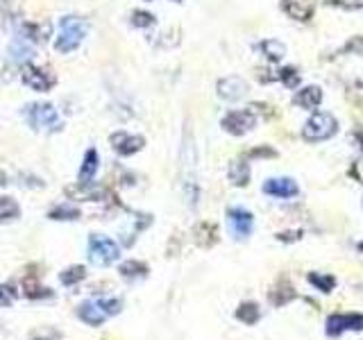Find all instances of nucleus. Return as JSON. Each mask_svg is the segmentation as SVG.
Here are the masks:
<instances>
[{
    "label": "nucleus",
    "instance_id": "obj_1",
    "mask_svg": "<svg viewBox=\"0 0 363 340\" xmlns=\"http://www.w3.org/2000/svg\"><path fill=\"white\" fill-rule=\"evenodd\" d=\"M182 184H184V195L191 207H198L200 198V186H198V152H195V141L191 136V130H184V143H182Z\"/></svg>",
    "mask_w": 363,
    "mask_h": 340
},
{
    "label": "nucleus",
    "instance_id": "obj_2",
    "mask_svg": "<svg viewBox=\"0 0 363 340\" xmlns=\"http://www.w3.org/2000/svg\"><path fill=\"white\" fill-rule=\"evenodd\" d=\"M87 36V23L77 16H64L59 21V34L54 41V50L61 54H68L77 50V45L84 41Z\"/></svg>",
    "mask_w": 363,
    "mask_h": 340
},
{
    "label": "nucleus",
    "instance_id": "obj_3",
    "mask_svg": "<svg viewBox=\"0 0 363 340\" xmlns=\"http://www.w3.org/2000/svg\"><path fill=\"white\" fill-rule=\"evenodd\" d=\"M339 132V121L329 112H316L302 127V139L306 143H320Z\"/></svg>",
    "mask_w": 363,
    "mask_h": 340
},
{
    "label": "nucleus",
    "instance_id": "obj_4",
    "mask_svg": "<svg viewBox=\"0 0 363 340\" xmlns=\"http://www.w3.org/2000/svg\"><path fill=\"white\" fill-rule=\"evenodd\" d=\"M25 121L36 132H57L61 130V118L57 109L48 103H32L25 107Z\"/></svg>",
    "mask_w": 363,
    "mask_h": 340
},
{
    "label": "nucleus",
    "instance_id": "obj_5",
    "mask_svg": "<svg viewBox=\"0 0 363 340\" xmlns=\"http://www.w3.org/2000/svg\"><path fill=\"white\" fill-rule=\"evenodd\" d=\"M118 256H121V247H118V243H114L112 238H107L103 234H94L89 238V261L94 265L107 268Z\"/></svg>",
    "mask_w": 363,
    "mask_h": 340
},
{
    "label": "nucleus",
    "instance_id": "obj_6",
    "mask_svg": "<svg viewBox=\"0 0 363 340\" xmlns=\"http://www.w3.org/2000/svg\"><path fill=\"white\" fill-rule=\"evenodd\" d=\"M225 216H227V229H230L234 241H245V238H250L252 229H254L252 211L243 209V207H230Z\"/></svg>",
    "mask_w": 363,
    "mask_h": 340
},
{
    "label": "nucleus",
    "instance_id": "obj_7",
    "mask_svg": "<svg viewBox=\"0 0 363 340\" xmlns=\"http://www.w3.org/2000/svg\"><path fill=\"white\" fill-rule=\"evenodd\" d=\"M348 332H363V313H332L325 320V334L339 338Z\"/></svg>",
    "mask_w": 363,
    "mask_h": 340
},
{
    "label": "nucleus",
    "instance_id": "obj_8",
    "mask_svg": "<svg viewBox=\"0 0 363 340\" xmlns=\"http://www.w3.org/2000/svg\"><path fill=\"white\" fill-rule=\"evenodd\" d=\"M257 125V116H254L250 109H234V112H227L221 121V127L232 136H243L254 130Z\"/></svg>",
    "mask_w": 363,
    "mask_h": 340
},
{
    "label": "nucleus",
    "instance_id": "obj_9",
    "mask_svg": "<svg viewBox=\"0 0 363 340\" xmlns=\"http://www.w3.org/2000/svg\"><path fill=\"white\" fill-rule=\"evenodd\" d=\"M261 191L266 193L270 198H277V200H290V198H297L299 195V186L295 179L290 177H270L263 182Z\"/></svg>",
    "mask_w": 363,
    "mask_h": 340
},
{
    "label": "nucleus",
    "instance_id": "obj_10",
    "mask_svg": "<svg viewBox=\"0 0 363 340\" xmlns=\"http://www.w3.org/2000/svg\"><path fill=\"white\" fill-rule=\"evenodd\" d=\"M248 82L239 75H230V77H223L218 80L216 84V94L221 100H227V103H236V100H241L248 96Z\"/></svg>",
    "mask_w": 363,
    "mask_h": 340
},
{
    "label": "nucleus",
    "instance_id": "obj_11",
    "mask_svg": "<svg viewBox=\"0 0 363 340\" xmlns=\"http://www.w3.org/2000/svg\"><path fill=\"white\" fill-rule=\"evenodd\" d=\"M109 143H112L116 154H121V157H132V154L143 150L145 139L139 134H130V132H114L109 136Z\"/></svg>",
    "mask_w": 363,
    "mask_h": 340
},
{
    "label": "nucleus",
    "instance_id": "obj_12",
    "mask_svg": "<svg viewBox=\"0 0 363 340\" xmlns=\"http://www.w3.org/2000/svg\"><path fill=\"white\" fill-rule=\"evenodd\" d=\"M21 80L25 87H30L34 91H50L52 84H54V77L50 75L48 71H43L39 66H32V64H25L23 66V73H21Z\"/></svg>",
    "mask_w": 363,
    "mask_h": 340
},
{
    "label": "nucleus",
    "instance_id": "obj_13",
    "mask_svg": "<svg viewBox=\"0 0 363 340\" xmlns=\"http://www.w3.org/2000/svg\"><path fill=\"white\" fill-rule=\"evenodd\" d=\"M293 300H297V293L295 288L290 286V281L288 277H279L275 283H272V288L268 290V302L275 309H281V306H286L290 304Z\"/></svg>",
    "mask_w": 363,
    "mask_h": 340
},
{
    "label": "nucleus",
    "instance_id": "obj_14",
    "mask_svg": "<svg viewBox=\"0 0 363 340\" xmlns=\"http://www.w3.org/2000/svg\"><path fill=\"white\" fill-rule=\"evenodd\" d=\"M318 0H281V7L284 12L293 18V21H311V16L316 12Z\"/></svg>",
    "mask_w": 363,
    "mask_h": 340
},
{
    "label": "nucleus",
    "instance_id": "obj_15",
    "mask_svg": "<svg viewBox=\"0 0 363 340\" xmlns=\"http://www.w3.org/2000/svg\"><path fill=\"white\" fill-rule=\"evenodd\" d=\"M323 103V89L316 87V84H309V87H302L293 96V105L295 107H302V109H309V112H313Z\"/></svg>",
    "mask_w": 363,
    "mask_h": 340
},
{
    "label": "nucleus",
    "instance_id": "obj_16",
    "mask_svg": "<svg viewBox=\"0 0 363 340\" xmlns=\"http://www.w3.org/2000/svg\"><path fill=\"white\" fill-rule=\"evenodd\" d=\"M193 241H195L198 247H205V250L214 247L218 243V225L209 223V220H202V223H198L193 227Z\"/></svg>",
    "mask_w": 363,
    "mask_h": 340
},
{
    "label": "nucleus",
    "instance_id": "obj_17",
    "mask_svg": "<svg viewBox=\"0 0 363 340\" xmlns=\"http://www.w3.org/2000/svg\"><path fill=\"white\" fill-rule=\"evenodd\" d=\"M227 179H230L232 186H248L250 184V163L243 159H234L230 161V166H227Z\"/></svg>",
    "mask_w": 363,
    "mask_h": 340
},
{
    "label": "nucleus",
    "instance_id": "obj_18",
    "mask_svg": "<svg viewBox=\"0 0 363 340\" xmlns=\"http://www.w3.org/2000/svg\"><path fill=\"white\" fill-rule=\"evenodd\" d=\"M77 318L82 320V323H87L89 327H100L105 323L107 313L100 309L98 300H96V302H84V304H80L77 306Z\"/></svg>",
    "mask_w": 363,
    "mask_h": 340
},
{
    "label": "nucleus",
    "instance_id": "obj_19",
    "mask_svg": "<svg viewBox=\"0 0 363 340\" xmlns=\"http://www.w3.org/2000/svg\"><path fill=\"white\" fill-rule=\"evenodd\" d=\"M98 166H100V154L96 148H89L84 152V159H82V166L77 172L80 184H91V179H94L96 172H98Z\"/></svg>",
    "mask_w": 363,
    "mask_h": 340
},
{
    "label": "nucleus",
    "instance_id": "obj_20",
    "mask_svg": "<svg viewBox=\"0 0 363 340\" xmlns=\"http://www.w3.org/2000/svg\"><path fill=\"white\" fill-rule=\"evenodd\" d=\"M23 295L30 300H41V297H50L52 293L41 286L39 272H25L23 274Z\"/></svg>",
    "mask_w": 363,
    "mask_h": 340
},
{
    "label": "nucleus",
    "instance_id": "obj_21",
    "mask_svg": "<svg viewBox=\"0 0 363 340\" xmlns=\"http://www.w3.org/2000/svg\"><path fill=\"white\" fill-rule=\"evenodd\" d=\"M261 316H263V311H261V306L257 304V302H241L239 309H236V320L243 323V325H248V327L257 325L261 320Z\"/></svg>",
    "mask_w": 363,
    "mask_h": 340
},
{
    "label": "nucleus",
    "instance_id": "obj_22",
    "mask_svg": "<svg viewBox=\"0 0 363 340\" xmlns=\"http://www.w3.org/2000/svg\"><path fill=\"white\" fill-rule=\"evenodd\" d=\"M118 272H121V277H123V279H127V281H136V279H143L145 274L150 272V268H148V265H145L143 261L132 259V261L121 263V268H118Z\"/></svg>",
    "mask_w": 363,
    "mask_h": 340
},
{
    "label": "nucleus",
    "instance_id": "obj_23",
    "mask_svg": "<svg viewBox=\"0 0 363 340\" xmlns=\"http://www.w3.org/2000/svg\"><path fill=\"white\" fill-rule=\"evenodd\" d=\"M306 281L311 283L316 290L325 293V295H329L336 288V277L334 274H325V272H309L306 274Z\"/></svg>",
    "mask_w": 363,
    "mask_h": 340
},
{
    "label": "nucleus",
    "instance_id": "obj_24",
    "mask_svg": "<svg viewBox=\"0 0 363 340\" xmlns=\"http://www.w3.org/2000/svg\"><path fill=\"white\" fill-rule=\"evenodd\" d=\"M257 48L263 52V57H266L268 61H279V59H284V54H286V45L281 41H277V39L261 41Z\"/></svg>",
    "mask_w": 363,
    "mask_h": 340
},
{
    "label": "nucleus",
    "instance_id": "obj_25",
    "mask_svg": "<svg viewBox=\"0 0 363 340\" xmlns=\"http://www.w3.org/2000/svg\"><path fill=\"white\" fill-rule=\"evenodd\" d=\"M80 216H82L80 209L73 202H61V205H57L48 214L50 220H80Z\"/></svg>",
    "mask_w": 363,
    "mask_h": 340
},
{
    "label": "nucleus",
    "instance_id": "obj_26",
    "mask_svg": "<svg viewBox=\"0 0 363 340\" xmlns=\"http://www.w3.org/2000/svg\"><path fill=\"white\" fill-rule=\"evenodd\" d=\"M9 52H12V59L23 64L32 57V48L27 45V39H23V36H18V39H14V43L9 45Z\"/></svg>",
    "mask_w": 363,
    "mask_h": 340
},
{
    "label": "nucleus",
    "instance_id": "obj_27",
    "mask_svg": "<svg viewBox=\"0 0 363 340\" xmlns=\"http://www.w3.org/2000/svg\"><path fill=\"white\" fill-rule=\"evenodd\" d=\"M84 277H87L84 265H71V268H66L59 274V281L64 283V286H75V283H80Z\"/></svg>",
    "mask_w": 363,
    "mask_h": 340
},
{
    "label": "nucleus",
    "instance_id": "obj_28",
    "mask_svg": "<svg viewBox=\"0 0 363 340\" xmlns=\"http://www.w3.org/2000/svg\"><path fill=\"white\" fill-rule=\"evenodd\" d=\"M277 80H279L284 87H288V89H297V87H299V80H302V75H299L295 66H284L281 71H277Z\"/></svg>",
    "mask_w": 363,
    "mask_h": 340
},
{
    "label": "nucleus",
    "instance_id": "obj_29",
    "mask_svg": "<svg viewBox=\"0 0 363 340\" xmlns=\"http://www.w3.org/2000/svg\"><path fill=\"white\" fill-rule=\"evenodd\" d=\"M21 214V207L14 198H0V220H14Z\"/></svg>",
    "mask_w": 363,
    "mask_h": 340
},
{
    "label": "nucleus",
    "instance_id": "obj_30",
    "mask_svg": "<svg viewBox=\"0 0 363 340\" xmlns=\"http://www.w3.org/2000/svg\"><path fill=\"white\" fill-rule=\"evenodd\" d=\"M245 159H275L277 157V150L275 148H270V145H257V148H252L243 154Z\"/></svg>",
    "mask_w": 363,
    "mask_h": 340
},
{
    "label": "nucleus",
    "instance_id": "obj_31",
    "mask_svg": "<svg viewBox=\"0 0 363 340\" xmlns=\"http://www.w3.org/2000/svg\"><path fill=\"white\" fill-rule=\"evenodd\" d=\"M16 297H18V293L9 286V283H0V309L12 306L16 302Z\"/></svg>",
    "mask_w": 363,
    "mask_h": 340
},
{
    "label": "nucleus",
    "instance_id": "obj_32",
    "mask_svg": "<svg viewBox=\"0 0 363 340\" xmlns=\"http://www.w3.org/2000/svg\"><path fill=\"white\" fill-rule=\"evenodd\" d=\"M98 304H100V309L105 311L107 316H118L121 313V309H123V302L121 300H114V297H107V300H98Z\"/></svg>",
    "mask_w": 363,
    "mask_h": 340
},
{
    "label": "nucleus",
    "instance_id": "obj_33",
    "mask_svg": "<svg viewBox=\"0 0 363 340\" xmlns=\"http://www.w3.org/2000/svg\"><path fill=\"white\" fill-rule=\"evenodd\" d=\"M152 23H154V16L150 12H143V9L132 12V25L134 27H150Z\"/></svg>",
    "mask_w": 363,
    "mask_h": 340
},
{
    "label": "nucleus",
    "instance_id": "obj_34",
    "mask_svg": "<svg viewBox=\"0 0 363 340\" xmlns=\"http://www.w3.org/2000/svg\"><path fill=\"white\" fill-rule=\"evenodd\" d=\"M339 52L341 54H363V36H352Z\"/></svg>",
    "mask_w": 363,
    "mask_h": 340
},
{
    "label": "nucleus",
    "instance_id": "obj_35",
    "mask_svg": "<svg viewBox=\"0 0 363 340\" xmlns=\"http://www.w3.org/2000/svg\"><path fill=\"white\" fill-rule=\"evenodd\" d=\"M275 238L279 243H297V241H302L304 238V232L302 229H288V232H277Z\"/></svg>",
    "mask_w": 363,
    "mask_h": 340
},
{
    "label": "nucleus",
    "instance_id": "obj_36",
    "mask_svg": "<svg viewBox=\"0 0 363 340\" xmlns=\"http://www.w3.org/2000/svg\"><path fill=\"white\" fill-rule=\"evenodd\" d=\"M327 5L341 7L345 12H357V9H363V0H327Z\"/></svg>",
    "mask_w": 363,
    "mask_h": 340
},
{
    "label": "nucleus",
    "instance_id": "obj_37",
    "mask_svg": "<svg viewBox=\"0 0 363 340\" xmlns=\"http://www.w3.org/2000/svg\"><path fill=\"white\" fill-rule=\"evenodd\" d=\"M248 109H250V112H252L254 116H257V114H261L263 118H275V116H277L275 107H272V105H266V103H252Z\"/></svg>",
    "mask_w": 363,
    "mask_h": 340
},
{
    "label": "nucleus",
    "instance_id": "obj_38",
    "mask_svg": "<svg viewBox=\"0 0 363 340\" xmlns=\"http://www.w3.org/2000/svg\"><path fill=\"white\" fill-rule=\"evenodd\" d=\"M61 336L57 332H52V329H41V332H36L32 336V340H59Z\"/></svg>",
    "mask_w": 363,
    "mask_h": 340
},
{
    "label": "nucleus",
    "instance_id": "obj_39",
    "mask_svg": "<svg viewBox=\"0 0 363 340\" xmlns=\"http://www.w3.org/2000/svg\"><path fill=\"white\" fill-rule=\"evenodd\" d=\"M352 139L357 141V145L363 150V130H354V132H352Z\"/></svg>",
    "mask_w": 363,
    "mask_h": 340
},
{
    "label": "nucleus",
    "instance_id": "obj_40",
    "mask_svg": "<svg viewBox=\"0 0 363 340\" xmlns=\"http://www.w3.org/2000/svg\"><path fill=\"white\" fill-rule=\"evenodd\" d=\"M357 250H359V252H363V241H361V243H357Z\"/></svg>",
    "mask_w": 363,
    "mask_h": 340
},
{
    "label": "nucleus",
    "instance_id": "obj_41",
    "mask_svg": "<svg viewBox=\"0 0 363 340\" xmlns=\"http://www.w3.org/2000/svg\"><path fill=\"white\" fill-rule=\"evenodd\" d=\"M175 3H182V0H175Z\"/></svg>",
    "mask_w": 363,
    "mask_h": 340
}]
</instances>
